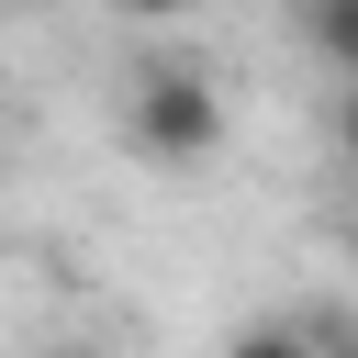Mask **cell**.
Segmentation results:
<instances>
[{"label": "cell", "mask_w": 358, "mask_h": 358, "mask_svg": "<svg viewBox=\"0 0 358 358\" xmlns=\"http://www.w3.org/2000/svg\"><path fill=\"white\" fill-rule=\"evenodd\" d=\"M291 22L324 56V78H358V0H291Z\"/></svg>", "instance_id": "cell-3"}, {"label": "cell", "mask_w": 358, "mask_h": 358, "mask_svg": "<svg viewBox=\"0 0 358 358\" xmlns=\"http://www.w3.org/2000/svg\"><path fill=\"white\" fill-rule=\"evenodd\" d=\"M224 358H358V336L336 302H313V313H246L224 336Z\"/></svg>", "instance_id": "cell-2"}, {"label": "cell", "mask_w": 358, "mask_h": 358, "mask_svg": "<svg viewBox=\"0 0 358 358\" xmlns=\"http://www.w3.org/2000/svg\"><path fill=\"white\" fill-rule=\"evenodd\" d=\"M45 358H101V347H45Z\"/></svg>", "instance_id": "cell-5"}, {"label": "cell", "mask_w": 358, "mask_h": 358, "mask_svg": "<svg viewBox=\"0 0 358 358\" xmlns=\"http://www.w3.org/2000/svg\"><path fill=\"white\" fill-rule=\"evenodd\" d=\"M112 11H123V22H190L201 0H112Z\"/></svg>", "instance_id": "cell-4"}, {"label": "cell", "mask_w": 358, "mask_h": 358, "mask_svg": "<svg viewBox=\"0 0 358 358\" xmlns=\"http://www.w3.org/2000/svg\"><path fill=\"white\" fill-rule=\"evenodd\" d=\"M224 134H235V101H224V78L201 56H145L123 78V145L145 168H213Z\"/></svg>", "instance_id": "cell-1"}]
</instances>
